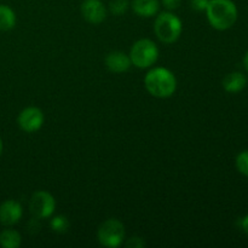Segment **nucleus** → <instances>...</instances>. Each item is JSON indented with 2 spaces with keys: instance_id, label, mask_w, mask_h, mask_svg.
Masks as SVG:
<instances>
[{
  "instance_id": "obj_22",
  "label": "nucleus",
  "mask_w": 248,
  "mask_h": 248,
  "mask_svg": "<svg viewBox=\"0 0 248 248\" xmlns=\"http://www.w3.org/2000/svg\"><path fill=\"white\" fill-rule=\"evenodd\" d=\"M244 65L245 68H246V70L248 72V52L245 55V58H244Z\"/></svg>"
},
{
  "instance_id": "obj_9",
  "label": "nucleus",
  "mask_w": 248,
  "mask_h": 248,
  "mask_svg": "<svg viewBox=\"0 0 248 248\" xmlns=\"http://www.w3.org/2000/svg\"><path fill=\"white\" fill-rule=\"evenodd\" d=\"M23 208L16 200H6L0 205V223L5 227H12L21 220Z\"/></svg>"
},
{
  "instance_id": "obj_13",
  "label": "nucleus",
  "mask_w": 248,
  "mask_h": 248,
  "mask_svg": "<svg viewBox=\"0 0 248 248\" xmlns=\"http://www.w3.org/2000/svg\"><path fill=\"white\" fill-rule=\"evenodd\" d=\"M16 14L7 5H0V31H11L16 26Z\"/></svg>"
},
{
  "instance_id": "obj_1",
  "label": "nucleus",
  "mask_w": 248,
  "mask_h": 248,
  "mask_svg": "<svg viewBox=\"0 0 248 248\" xmlns=\"http://www.w3.org/2000/svg\"><path fill=\"white\" fill-rule=\"evenodd\" d=\"M147 91L156 98H169L176 92L177 80L167 68L156 67L147 73L144 78Z\"/></svg>"
},
{
  "instance_id": "obj_12",
  "label": "nucleus",
  "mask_w": 248,
  "mask_h": 248,
  "mask_svg": "<svg viewBox=\"0 0 248 248\" xmlns=\"http://www.w3.org/2000/svg\"><path fill=\"white\" fill-rule=\"evenodd\" d=\"M247 86V77L241 72H232L223 79V89L229 93L241 92Z\"/></svg>"
},
{
  "instance_id": "obj_8",
  "label": "nucleus",
  "mask_w": 248,
  "mask_h": 248,
  "mask_svg": "<svg viewBox=\"0 0 248 248\" xmlns=\"http://www.w3.org/2000/svg\"><path fill=\"white\" fill-rule=\"evenodd\" d=\"M81 15L89 23L99 24L106 19L107 9L101 0H84L81 4Z\"/></svg>"
},
{
  "instance_id": "obj_18",
  "label": "nucleus",
  "mask_w": 248,
  "mask_h": 248,
  "mask_svg": "<svg viewBox=\"0 0 248 248\" xmlns=\"http://www.w3.org/2000/svg\"><path fill=\"white\" fill-rule=\"evenodd\" d=\"M126 247L128 248H143L145 247V242L142 237H138V236H133L131 239L127 240L126 242Z\"/></svg>"
},
{
  "instance_id": "obj_23",
  "label": "nucleus",
  "mask_w": 248,
  "mask_h": 248,
  "mask_svg": "<svg viewBox=\"0 0 248 248\" xmlns=\"http://www.w3.org/2000/svg\"><path fill=\"white\" fill-rule=\"evenodd\" d=\"M1 153H2V140L1 138H0V155H1Z\"/></svg>"
},
{
  "instance_id": "obj_4",
  "label": "nucleus",
  "mask_w": 248,
  "mask_h": 248,
  "mask_svg": "<svg viewBox=\"0 0 248 248\" xmlns=\"http://www.w3.org/2000/svg\"><path fill=\"white\" fill-rule=\"evenodd\" d=\"M128 56L135 67L145 69L156 63L159 58V48L150 39H140L133 44Z\"/></svg>"
},
{
  "instance_id": "obj_2",
  "label": "nucleus",
  "mask_w": 248,
  "mask_h": 248,
  "mask_svg": "<svg viewBox=\"0 0 248 248\" xmlns=\"http://www.w3.org/2000/svg\"><path fill=\"white\" fill-rule=\"evenodd\" d=\"M205 11L210 24L217 31H228L237 21V7L232 0H210Z\"/></svg>"
},
{
  "instance_id": "obj_17",
  "label": "nucleus",
  "mask_w": 248,
  "mask_h": 248,
  "mask_svg": "<svg viewBox=\"0 0 248 248\" xmlns=\"http://www.w3.org/2000/svg\"><path fill=\"white\" fill-rule=\"evenodd\" d=\"M236 169L244 176L248 177V150H244L236 156Z\"/></svg>"
},
{
  "instance_id": "obj_15",
  "label": "nucleus",
  "mask_w": 248,
  "mask_h": 248,
  "mask_svg": "<svg viewBox=\"0 0 248 248\" xmlns=\"http://www.w3.org/2000/svg\"><path fill=\"white\" fill-rule=\"evenodd\" d=\"M69 225V220L64 216H55L50 222L51 229L55 232H58V234H63V232H68Z\"/></svg>"
},
{
  "instance_id": "obj_3",
  "label": "nucleus",
  "mask_w": 248,
  "mask_h": 248,
  "mask_svg": "<svg viewBox=\"0 0 248 248\" xmlns=\"http://www.w3.org/2000/svg\"><path fill=\"white\" fill-rule=\"evenodd\" d=\"M154 31L156 34L157 39L164 44H173L181 36L182 31H183V24L172 12L166 11L157 15L154 23Z\"/></svg>"
},
{
  "instance_id": "obj_20",
  "label": "nucleus",
  "mask_w": 248,
  "mask_h": 248,
  "mask_svg": "<svg viewBox=\"0 0 248 248\" xmlns=\"http://www.w3.org/2000/svg\"><path fill=\"white\" fill-rule=\"evenodd\" d=\"M208 1L210 0H191V5L198 11H202V10H206Z\"/></svg>"
},
{
  "instance_id": "obj_21",
  "label": "nucleus",
  "mask_w": 248,
  "mask_h": 248,
  "mask_svg": "<svg viewBox=\"0 0 248 248\" xmlns=\"http://www.w3.org/2000/svg\"><path fill=\"white\" fill-rule=\"evenodd\" d=\"M241 228L248 235V215L245 216L241 219Z\"/></svg>"
},
{
  "instance_id": "obj_10",
  "label": "nucleus",
  "mask_w": 248,
  "mask_h": 248,
  "mask_svg": "<svg viewBox=\"0 0 248 248\" xmlns=\"http://www.w3.org/2000/svg\"><path fill=\"white\" fill-rule=\"evenodd\" d=\"M106 65L111 73L115 74H121L126 73L132 65L130 56L126 55L125 52L121 51H113L109 53L106 58Z\"/></svg>"
},
{
  "instance_id": "obj_6",
  "label": "nucleus",
  "mask_w": 248,
  "mask_h": 248,
  "mask_svg": "<svg viewBox=\"0 0 248 248\" xmlns=\"http://www.w3.org/2000/svg\"><path fill=\"white\" fill-rule=\"evenodd\" d=\"M29 207L36 219H46V218L52 217L55 213L56 200L47 191H36L31 196Z\"/></svg>"
},
{
  "instance_id": "obj_14",
  "label": "nucleus",
  "mask_w": 248,
  "mask_h": 248,
  "mask_svg": "<svg viewBox=\"0 0 248 248\" xmlns=\"http://www.w3.org/2000/svg\"><path fill=\"white\" fill-rule=\"evenodd\" d=\"M22 244V237L14 229H5L0 232V246L4 248H18Z\"/></svg>"
},
{
  "instance_id": "obj_11",
  "label": "nucleus",
  "mask_w": 248,
  "mask_h": 248,
  "mask_svg": "<svg viewBox=\"0 0 248 248\" xmlns=\"http://www.w3.org/2000/svg\"><path fill=\"white\" fill-rule=\"evenodd\" d=\"M131 7L136 15L144 18H150L159 12V0H132Z\"/></svg>"
},
{
  "instance_id": "obj_5",
  "label": "nucleus",
  "mask_w": 248,
  "mask_h": 248,
  "mask_svg": "<svg viewBox=\"0 0 248 248\" xmlns=\"http://www.w3.org/2000/svg\"><path fill=\"white\" fill-rule=\"evenodd\" d=\"M97 237L102 246L108 248H118L125 239V227L118 219H108L102 223L97 232Z\"/></svg>"
},
{
  "instance_id": "obj_16",
  "label": "nucleus",
  "mask_w": 248,
  "mask_h": 248,
  "mask_svg": "<svg viewBox=\"0 0 248 248\" xmlns=\"http://www.w3.org/2000/svg\"><path fill=\"white\" fill-rule=\"evenodd\" d=\"M128 6H130L128 0H111L110 4H109L111 14H114L115 16H121V15L125 14Z\"/></svg>"
},
{
  "instance_id": "obj_7",
  "label": "nucleus",
  "mask_w": 248,
  "mask_h": 248,
  "mask_svg": "<svg viewBox=\"0 0 248 248\" xmlns=\"http://www.w3.org/2000/svg\"><path fill=\"white\" fill-rule=\"evenodd\" d=\"M44 120H45V116H44L43 110L36 107L24 108L17 118L18 126L27 133H34L40 130L44 125Z\"/></svg>"
},
{
  "instance_id": "obj_19",
  "label": "nucleus",
  "mask_w": 248,
  "mask_h": 248,
  "mask_svg": "<svg viewBox=\"0 0 248 248\" xmlns=\"http://www.w3.org/2000/svg\"><path fill=\"white\" fill-rule=\"evenodd\" d=\"M182 0H162V4L166 7L167 10L172 11V10L178 9V6L181 5Z\"/></svg>"
}]
</instances>
